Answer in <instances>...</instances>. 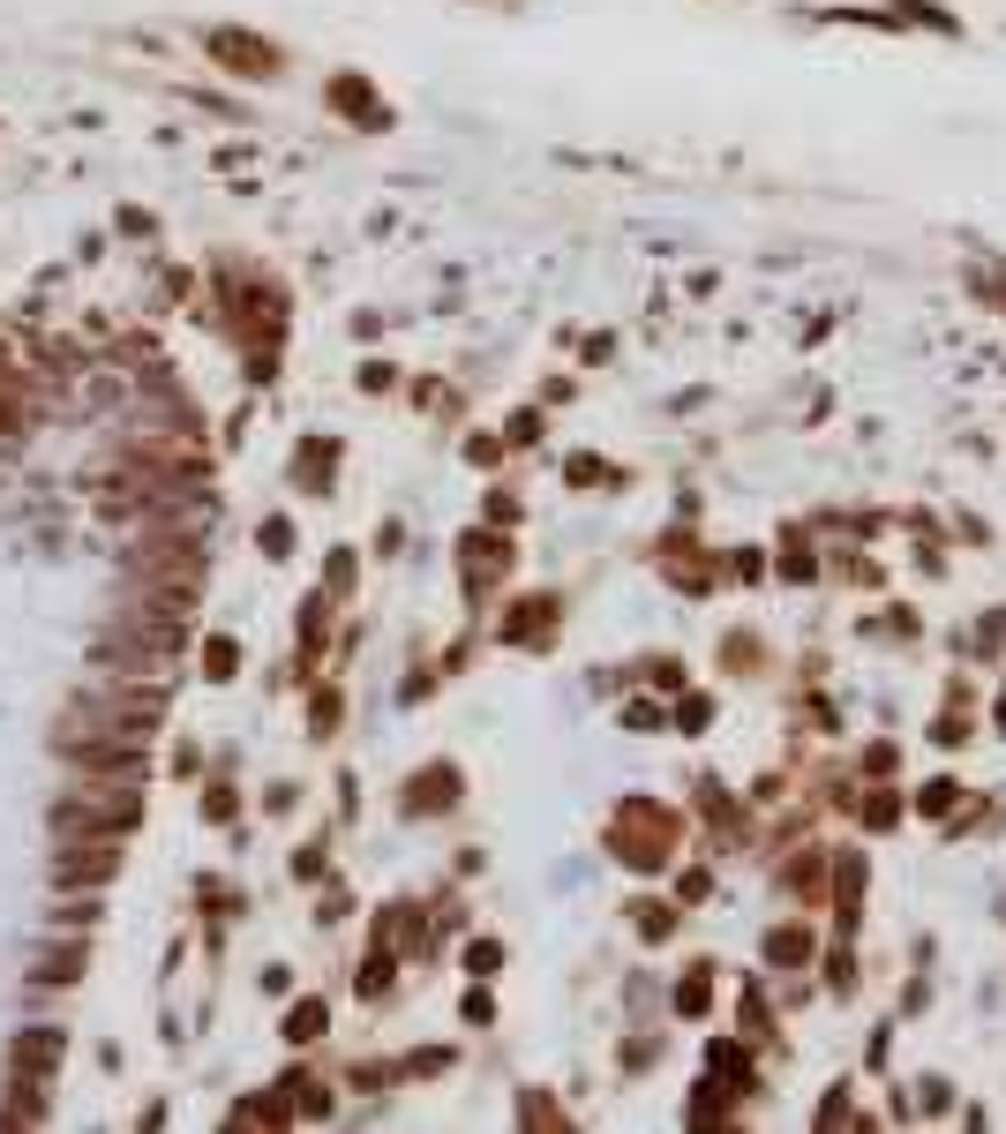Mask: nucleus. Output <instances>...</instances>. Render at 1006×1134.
Segmentation results:
<instances>
[{
  "label": "nucleus",
  "instance_id": "1",
  "mask_svg": "<svg viewBox=\"0 0 1006 1134\" xmlns=\"http://www.w3.org/2000/svg\"><path fill=\"white\" fill-rule=\"evenodd\" d=\"M113 864H121L113 835H84V841H68V849H61V864H53V872H61V880L76 886V880H106Z\"/></svg>",
  "mask_w": 1006,
  "mask_h": 1134
},
{
  "label": "nucleus",
  "instance_id": "2",
  "mask_svg": "<svg viewBox=\"0 0 1006 1134\" xmlns=\"http://www.w3.org/2000/svg\"><path fill=\"white\" fill-rule=\"evenodd\" d=\"M210 45H218L226 61H241V76H263V68H271V53H263V45H249V39H210Z\"/></svg>",
  "mask_w": 1006,
  "mask_h": 1134
}]
</instances>
